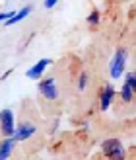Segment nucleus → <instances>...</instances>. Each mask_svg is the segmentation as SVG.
Instances as JSON below:
<instances>
[{
    "mask_svg": "<svg viewBox=\"0 0 136 160\" xmlns=\"http://www.w3.org/2000/svg\"><path fill=\"white\" fill-rule=\"evenodd\" d=\"M10 74H12V68H10V70H6V72L2 74V80H6V78H8V76H10Z\"/></svg>",
    "mask_w": 136,
    "mask_h": 160,
    "instance_id": "16",
    "label": "nucleus"
},
{
    "mask_svg": "<svg viewBox=\"0 0 136 160\" xmlns=\"http://www.w3.org/2000/svg\"><path fill=\"white\" fill-rule=\"evenodd\" d=\"M16 12H18V10H8V12H2V14H0V26H2V23H4L6 20H10Z\"/></svg>",
    "mask_w": 136,
    "mask_h": 160,
    "instance_id": "14",
    "label": "nucleus"
},
{
    "mask_svg": "<svg viewBox=\"0 0 136 160\" xmlns=\"http://www.w3.org/2000/svg\"><path fill=\"white\" fill-rule=\"evenodd\" d=\"M101 152L107 158H115V160H124L126 158V150L123 147V142L119 139H105L101 142Z\"/></svg>",
    "mask_w": 136,
    "mask_h": 160,
    "instance_id": "2",
    "label": "nucleus"
},
{
    "mask_svg": "<svg viewBox=\"0 0 136 160\" xmlns=\"http://www.w3.org/2000/svg\"><path fill=\"white\" fill-rule=\"evenodd\" d=\"M57 2H59V0H45L43 6H45V10H53V8L57 6Z\"/></svg>",
    "mask_w": 136,
    "mask_h": 160,
    "instance_id": "15",
    "label": "nucleus"
},
{
    "mask_svg": "<svg viewBox=\"0 0 136 160\" xmlns=\"http://www.w3.org/2000/svg\"><path fill=\"white\" fill-rule=\"evenodd\" d=\"M99 20H101L99 10H91V12H90V16H87V26H91V28L99 26Z\"/></svg>",
    "mask_w": 136,
    "mask_h": 160,
    "instance_id": "11",
    "label": "nucleus"
},
{
    "mask_svg": "<svg viewBox=\"0 0 136 160\" xmlns=\"http://www.w3.org/2000/svg\"><path fill=\"white\" fill-rule=\"evenodd\" d=\"M35 133H37V127H35L33 123H31V121H21L18 127H16V131H14L12 137L16 139V142H21V141L31 139Z\"/></svg>",
    "mask_w": 136,
    "mask_h": 160,
    "instance_id": "5",
    "label": "nucleus"
},
{
    "mask_svg": "<svg viewBox=\"0 0 136 160\" xmlns=\"http://www.w3.org/2000/svg\"><path fill=\"white\" fill-rule=\"evenodd\" d=\"M86 88H87V74L82 72V74H80V78H78V92H84Z\"/></svg>",
    "mask_w": 136,
    "mask_h": 160,
    "instance_id": "13",
    "label": "nucleus"
},
{
    "mask_svg": "<svg viewBox=\"0 0 136 160\" xmlns=\"http://www.w3.org/2000/svg\"><path fill=\"white\" fill-rule=\"evenodd\" d=\"M16 145V139L14 137H4L2 142H0V160H6L12 156V150Z\"/></svg>",
    "mask_w": 136,
    "mask_h": 160,
    "instance_id": "9",
    "label": "nucleus"
},
{
    "mask_svg": "<svg viewBox=\"0 0 136 160\" xmlns=\"http://www.w3.org/2000/svg\"><path fill=\"white\" fill-rule=\"evenodd\" d=\"M31 12H33V8H31V6H23L21 10H18V12H16V14L12 16L10 20H6V22H4V26H6V28H10V26H16V23H20L21 20H26L27 16L31 14Z\"/></svg>",
    "mask_w": 136,
    "mask_h": 160,
    "instance_id": "8",
    "label": "nucleus"
},
{
    "mask_svg": "<svg viewBox=\"0 0 136 160\" xmlns=\"http://www.w3.org/2000/svg\"><path fill=\"white\" fill-rule=\"evenodd\" d=\"M126 61H129V53H126L124 47H119V49L115 51V55H113V59H111V62H109V76L113 80L121 78L124 74Z\"/></svg>",
    "mask_w": 136,
    "mask_h": 160,
    "instance_id": "1",
    "label": "nucleus"
},
{
    "mask_svg": "<svg viewBox=\"0 0 136 160\" xmlns=\"http://www.w3.org/2000/svg\"><path fill=\"white\" fill-rule=\"evenodd\" d=\"M119 96H121V100H123L124 103H130V102H132V98H134V92H132V88L124 82V84H123V88L119 90Z\"/></svg>",
    "mask_w": 136,
    "mask_h": 160,
    "instance_id": "10",
    "label": "nucleus"
},
{
    "mask_svg": "<svg viewBox=\"0 0 136 160\" xmlns=\"http://www.w3.org/2000/svg\"><path fill=\"white\" fill-rule=\"evenodd\" d=\"M51 62H53V61H51V59H47V57L41 59V61H37L33 67H29V68H27L26 76H27L29 80H39V78L45 74V70H47V67H49Z\"/></svg>",
    "mask_w": 136,
    "mask_h": 160,
    "instance_id": "7",
    "label": "nucleus"
},
{
    "mask_svg": "<svg viewBox=\"0 0 136 160\" xmlns=\"http://www.w3.org/2000/svg\"><path fill=\"white\" fill-rule=\"evenodd\" d=\"M134 57H136V49H134Z\"/></svg>",
    "mask_w": 136,
    "mask_h": 160,
    "instance_id": "17",
    "label": "nucleus"
},
{
    "mask_svg": "<svg viewBox=\"0 0 136 160\" xmlns=\"http://www.w3.org/2000/svg\"><path fill=\"white\" fill-rule=\"evenodd\" d=\"M37 90H39V94H41L45 100H57L59 98V88H57L54 78H43V80L39 78Z\"/></svg>",
    "mask_w": 136,
    "mask_h": 160,
    "instance_id": "3",
    "label": "nucleus"
},
{
    "mask_svg": "<svg viewBox=\"0 0 136 160\" xmlns=\"http://www.w3.org/2000/svg\"><path fill=\"white\" fill-rule=\"evenodd\" d=\"M124 82L129 84V86L132 88V92L136 94V72H126V74H124Z\"/></svg>",
    "mask_w": 136,
    "mask_h": 160,
    "instance_id": "12",
    "label": "nucleus"
},
{
    "mask_svg": "<svg viewBox=\"0 0 136 160\" xmlns=\"http://www.w3.org/2000/svg\"><path fill=\"white\" fill-rule=\"evenodd\" d=\"M0 129L4 137H12L16 131V121H14V111L10 108H4L0 111Z\"/></svg>",
    "mask_w": 136,
    "mask_h": 160,
    "instance_id": "4",
    "label": "nucleus"
},
{
    "mask_svg": "<svg viewBox=\"0 0 136 160\" xmlns=\"http://www.w3.org/2000/svg\"><path fill=\"white\" fill-rule=\"evenodd\" d=\"M117 94H119V92H117L111 84H105V86H103V90L99 92V109H101V111H107L111 106H113Z\"/></svg>",
    "mask_w": 136,
    "mask_h": 160,
    "instance_id": "6",
    "label": "nucleus"
}]
</instances>
